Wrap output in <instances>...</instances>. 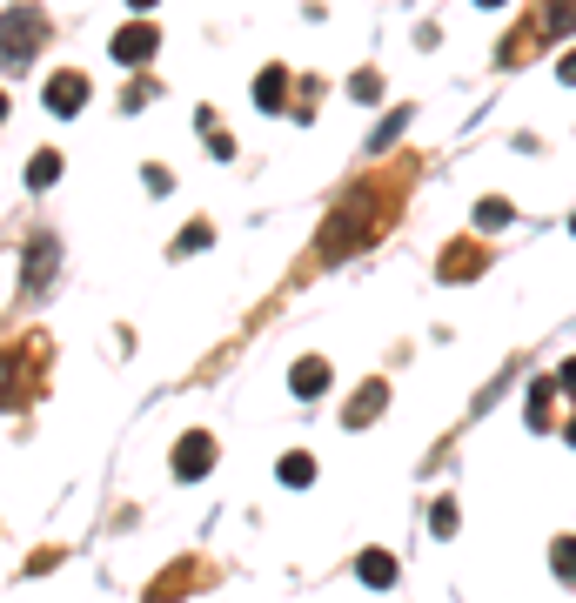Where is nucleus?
Returning <instances> with one entry per match:
<instances>
[{
	"mask_svg": "<svg viewBox=\"0 0 576 603\" xmlns=\"http://www.w3.org/2000/svg\"><path fill=\"white\" fill-rule=\"evenodd\" d=\"M369 235H382V195H376V188H355L329 222H322L315 255H322V262H342V255H349V248H362Z\"/></svg>",
	"mask_w": 576,
	"mask_h": 603,
	"instance_id": "f257e3e1",
	"label": "nucleus"
},
{
	"mask_svg": "<svg viewBox=\"0 0 576 603\" xmlns=\"http://www.w3.org/2000/svg\"><path fill=\"white\" fill-rule=\"evenodd\" d=\"M563 34H576V0H536L530 7V21L516 27L510 41H503V61H530L536 47H556Z\"/></svg>",
	"mask_w": 576,
	"mask_h": 603,
	"instance_id": "f03ea898",
	"label": "nucleus"
},
{
	"mask_svg": "<svg viewBox=\"0 0 576 603\" xmlns=\"http://www.w3.org/2000/svg\"><path fill=\"white\" fill-rule=\"evenodd\" d=\"M41 362H47V335H27L21 349H0V409L41 396Z\"/></svg>",
	"mask_w": 576,
	"mask_h": 603,
	"instance_id": "7ed1b4c3",
	"label": "nucleus"
},
{
	"mask_svg": "<svg viewBox=\"0 0 576 603\" xmlns=\"http://www.w3.org/2000/svg\"><path fill=\"white\" fill-rule=\"evenodd\" d=\"M41 41H47V21L34 14V7H14V14L0 21V61H7V67H21Z\"/></svg>",
	"mask_w": 576,
	"mask_h": 603,
	"instance_id": "20e7f679",
	"label": "nucleus"
},
{
	"mask_svg": "<svg viewBox=\"0 0 576 603\" xmlns=\"http://www.w3.org/2000/svg\"><path fill=\"white\" fill-rule=\"evenodd\" d=\"M215 469V436H201V429H188L175 443V476L181 483H195V476H208Z\"/></svg>",
	"mask_w": 576,
	"mask_h": 603,
	"instance_id": "39448f33",
	"label": "nucleus"
},
{
	"mask_svg": "<svg viewBox=\"0 0 576 603\" xmlns=\"http://www.w3.org/2000/svg\"><path fill=\"white\" fill-rule=\"evenodd\" d=\"M41 101H47V114H81L88 108V74H54L41 88Z\"/></svg>",
	"mask_w": 576,
	"mask_h": 603,
	"instance_id": "423d86ee",
	"label": "nucleus"
},
{
	"mask_svg": "<svg viewBox=\"0 0 576 603\" xmlns=\"http://www.w3.org/2000/svg\"><path fill=\"white\" fill-rule=\"evenodd\" d=\"M155 47H161V27H155V21H134V27H121V34H114V61L141 67Z\"/></svg>",
	"mask_w": 576,
	"mask_h": 603,
	"instance_id": "0eeeda50",
	"label": "nucleus"
},
{
	"mask_svg": "<svg viewBox=\"0 0 576 603\" xmlns=\"http://www.w3.org/2000/svg\"><path fill=\"white\" fill-rule=\"evenodd\" d=\"M483 268H489L483 248H476V242H456L443 262H436V275H443V282H469V275H483Z\"/></svg>",
	"mask_w": 576,
	"mask_h": 603,
	"instance_id": "6e6552de",
	"label": "nucleus"
},
{
	"mask_svg": "<svg viewBox=\"0 0 576 603\" xmlns=\"http://www.w3.org/2000/svg\"><path fill=\"white\" fill-rule=\"evenodd\" d=\"M382 402H389V382H362V389H355V402L342 409V423H349V429H369L382 416Z\"/></svg>",
	"mask_w": 576,
	"mask_h": 603,
	"instance_id": "1a4fd4ad",
	"label": "nucleus"
},
{
	"mask_svg": "<svg viewBox=\"0 0 576 603\" xmlns=\"http://www.w3.org/2000/svg\"><path fill=\"white\" fill-rule=\"evenodd\" d=\"M54 262H61V242H54V235H34V248H27V295H41V289H47Z\"/></svg>",
	"mask_w": 576,
	"mask_h": 603,
	"instance_id": "9d476101",
	"label": "nucleus"
},
{
	"mask_svg": "<svg viewBox=\"0 0 576 603\" xmlns=\"http://www.w3.org/2000/svg\"><path fill=\"white\" fill-rule=\"evenodd\" d=\"M288 389H295L302 402H315L322 389H329V356H302L295 369H288Z\"/></svg>",
	"mask_w": 576,
	"mask_h": 603,
	"instance_id": "9b49d317",
	"label": "nucleus"
},
{
	"mask_svg": "<svg viewBox=\"0 0 576 603\" xmlns=\"http://www.w3.org/2000/svg\"><path fill=\"white\" fill-rule=\"evenodd\" d=\"M282 101H288V67H262V81H255V108L282 114Z\"/></svg>",
	"mask_w": 576,
	"mask_h": 603,
	"instance_id": "f8f14e48",
	"label": "nucleus"
},
{
	"mask_svg": "<svg viewBox=\"0 0 576 603\" xmlns=\"http://www.w3.org/2000/svg\"><path fill=\"white\" fill-rule=\"evenodd\" d=\"M550 416H556V382L536 376L530 382V429H550Z\"/></svg>",
	"mask_w": 576,
	"mask_h": 603,
	"instance_id": "ddd939ff",
	"label": "nucleus"
},
{
	"mask_svg": "<svg viewBox=\"0 0 576 603\" xmlns=\"http://www.w3.org/2000/svg\"><path fill=\"white\" fill-rule=\"evenodd\" d=\"M201 141H208V155H235V134H228L222 128V114H215V108H201Z\"/></svg>",
	"mask_w": 576,
	"mask_h": 603,
	"instance_id": "4468645a",
	"label": "nucleus"
},
{
	"mask_svg": "<svg viewBox=\"0 0 576 603\" xmlns=\"http://www.w3.org/2000/svg\"><path fill=\"white\" fill-rule=\"evenodd\" d=\"M355 570H362V583H382V590L396 583V557H389V550H362V563H355Z\"/></svg>",
	"mask_w": 576,
	"mask_h": 603,
	"instance_id": "2eb2a0df",
	"label": "nucleus"
},
{
	"mask_svg": "<svg viewBox=\"0 0 576 603\" xmlns=\"http://www.w3.org/2000/svg\"><path fill=\"white\" fill-rule=\"evenodd\" d=\"M54 181H61V155H54V148H41V155L27 161V188H54Z\"/></svg>",
	"mask_w": 576,
	"mask_h": 603,
	"instance_id": "dca6fc26",
	"label": "nucleus"
},
{
	"mask_svg": "<svg viewBox=\"0 0 576 603\" xmlns=\"http://www.w3.org/2000/svg\"><path fill=\"white\" fill-rule=\"evenodd\" d=\"M282 483H288V490H309V483H315V456H302V449L282 456Z\"/></svg>",
	"mask_w": 576,
	"mask_h": 603,
	"instance_id": "f3484780",
	"label": "nucleus"
},
{
	"mask_svg": "<svg viewBox=\"0 0 576 603\" xmlns=\"http://www.w3.org/2000/svg\"><path fill=\"white\" fill-rule=\"evenodd\" d=\"M476 228H510V201L483 195V201H476Z\"/></svg>",
	"mask_w": 576,
	"mask_h": 603,
	"instance_id": "a211bd4d",
	"label": "nucleus"
},
{
	"mask_svg": "<svg viewBox=\"0 0 576 603\" xmlns=\"http://www.w3.org/2000/svg\"><path fill=\"white\" fill-rule=\"evenodd\" d=\"M550 563H556V577H563V583H576V536H556Z\"/></svg>",
	"mask_w": 576,
	"mask_h": 603,
	"instance_id": "6ab92c4d",
	"label": "nucleus"
},
{
	"mask_svg": "<svg viewBox=\"0 0 576 603\" xmlns=\"http://www.w3.org/2000/svg\"><path fill=\"white\" fill-rule=\"evenodd\" d=\"M208 242H215V228H208V222H188V228H181V255H195V248H208Z\"/></svg>",
	"mask_w": 576,
	"mask_h": 603,
	"instance_id": "aec40b11",
	"label": "nucleus"
},
{
	"mask_svg": "<svg viewBox=\"0 0 576 603\" xmlns=\"http://www.w3.org/2000/svg\"><path fill=\"white\" fill-rule=\"evenodd\" d=\"M429 536H456V503H429Z\"/></svg>",
	"mask_w": 576,
	"mask_h": 603,
	"instance_id": "412c9836",
	"label": "nucleus"
},
{
	"mask_svg": "<svg viewBox=\"0 0 576 603\" xmlns=\"http://www.w3.org/2000/svg\"><path fill=\"white\" fill-rule=\"evenodd\" d=\"M141 181H148V195H168V188H175V175H168V168H155V161L141 168Z\"/></svg>",
	"mask_w": 576,
	"mask_h": 603,
	"instance_id": "4be33fe9",
	"label": "nucleus"
},
{
	"mask_svg": "<svg viewBox=\"0 0 576 603\" xmlns=\"http://www.w3.org/2000/svg\"><path fill=\"white\" fill-rule=\"evenodd\" d=\"M349 94H355V101H382V81H376V74H355Z\"/></svg>",
	"mask_w": 576,
	"mask_h": 603,
	"instance_id": "5701e85b",
	"label": "nucleus"
},
{
	"mask_svg": "<svg viewBox=\"0 0 576 603\" xmlns=\"http://www.w3.org/2000/svg\"><path fill=\"white\" fill-rule=\"evenodd\" d=\"M556 81H563V88H576V47L563 54V61H556Z\"/></svg>",
	"mask_w": 576,
	"mask_h": 603,
	"instance_id": "b1692460",
	"label": "nucleus"
},
{
	"mask_svg": "<svg viewBox=\"0 0 576 603\" xmlns=\"http://www.w3.org/2000/svg\"><path fill=\"white\" fill-rule=\"evenodd\" d=\"M556 389H576V356L563 362V369H556Z\"/></svg>",
	"mask_w": 576,
	"mask_h": 603,
	"instance_id": "393cba45",
	"label": "nucleus"
},
{
	"mask_svg": "<svg viewBox=\"0 0 576 603\" xmlns=\"http://www.w3.org/2000/svg\"><path fill=\"white\" fill-rule=\"evenodd\" d=\"M128 7H155V0H128Z\"/></svg>",
	"mask_w": 576,
	"mask_h": 603,
	"instance_id": "a878e982",
	"label": "nucleus"
},
{
	"mask_svg": "<svg viewBox=\"0 0 576 603\" xmlns=\"http://www.w3.org/2000/svg\"><path fill=\"white\" fill-rule=\"evenodd\" d=\"M0 121H7V94H0Z\"/></svg>",
	"mask_w": 576,
	"mask_h": 603,
	"instance_id": "bb28decb",
	"label": "nucleus"
},
{
	"mask_svg": "<svg viewBox=\"0 0 576 603\" xmlns=\"http://www.w3.org/2000/svg\"><path fill=\"white\" fill-rule=\"evenodd\" d=\"M476 7H503V0H476Z\"/></svg>",
	"mask_w": 576,
	"mask_h": 603,
	"instance_id": "cd10ccee",
	"label": "nucleus"
},
{
	"mask_svg": "<svg viewBox=\"0 0 576 603\" xmlns=\"http://www.w3.org/2000/svg\"><path fill=\"white\" fill-rule=\"evenodd\" d=\"M570 443H576V423H570Z\"/></svg>",
	"mask_w": 576,
	"mask_h": 603,
	"instance_id": "c85d7f7f",
	"label": "nucleus"
}]
</instances>
